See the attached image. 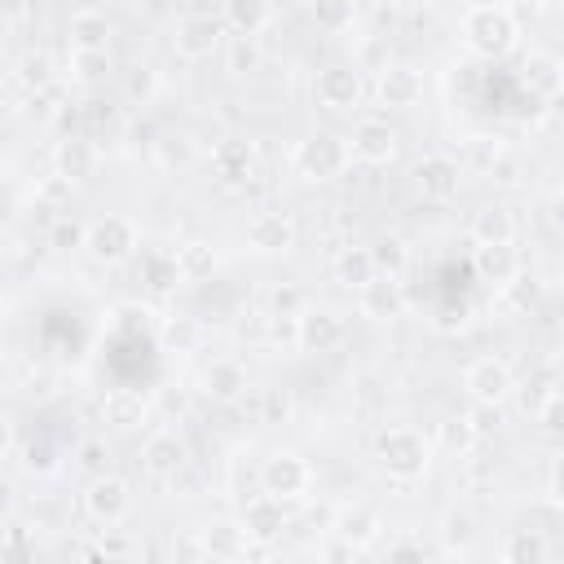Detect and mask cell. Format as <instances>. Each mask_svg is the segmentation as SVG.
Segmentation results:
<instances>
[{
	"label": "cell",
	"mask_w": 564,
	"mask_h": 564,
	"mask_svg": "<svg viewBox=\"0 0 564 564\" xmlns=\"http://www.w3.org/2000/svg\"><path fill=\"white\" fill-rule=\"evenodd\" d=\"M520 84L533 93V97H560L564 93V62L555 57V53H542V48H533V53H524V62H520Z\"/></svg>",
	"instance_id": "22"
},
{
	"label": "cell",
	"mask_w": 564,
	"mask_h": 564,
	"mask_svg": "<svg viewBox=\"0 0 564 564\" xmlns=\"http://www.w3.org/2000/svg\"><path fill=\"white\" fill-rule=\"evenodd\" d=\"M110 75V48H70V79L75 84H101Z\"/></svg>",
	"instance_id": "37"
},
{
	"label": "cell",
	"mask_w": 564,
	"mask_h": 564,
	"mask_svg": "<svg viewBox=\"0 0 564 564\" xmlns=\"http://www.w3.org/2000/svg\"><path fill=\"white\" fill-rule=\"evenodd\" d=\"M414 185H419L423 198L449 203L458 194V185H463V163L454 154H423L414 163Z\"/></svg>",
	"instance_id": "12"
},
{
	"label": "cell",
	"mask_w": 564,
	"mask_h": 564,
	"mask_svg": "<svg viewBox=\"0 0 564 564\" xmlns=\"http://www.w3.org/2000/svg\"><path fill=\"white\" fill-rule=\"evenodd\" d=\"M308 18L326 35H344L357 22V0H308Z\"/></svg>",
	"instance_id": "34"
},
{
	"label": "cell",
	"mask_w": 564,
	"mask_h": 564,
	"mask_svg": "<svg viewBox=\"0 0 564 564\" xmlns=\"http://www.w3.org/2000/svg\"><path fill=\"white\" fill-rule=\"evenodd\" d=\"M137 247H141V238H137L132 216H123V212H106V216L88 220L84 251H88L97 264H123V260L137 256Z\"/></svg>",
	"instance_id": "4"
},
{
	"label": "cell",
	"mask_w": 564,
	"mask_h": 564,
	"mask_svg": "<svg viewBox=\"0 0 564 564\" xmlns=\"http://www.w3.org/2000/svg\"><path fill=\"white\" fill-rule=\"evenodd\" d=\"M533 419H538L546 432H564V388H555V392L542 401V410H538Z\"/></svg>",
	"instance_id": "49"
},
{
	"label": "cell",
	"mask_w": 564,
	"mask_h": 564,
	"mask_svg": "<svg viewBox=\"0 0 564 564\" xmlns=\"http://www.w3.org/2000/svg\"><path fill=\"white\" fill-rule=\"evenodd\" d=\"M463 40H467V48H471L476 57L498 62V57H507V53L516 48V40H520L516 13H511L507 4H471V9L463 13Z\"/></svg>",
	"instance_id": "2"
},
{
	"label": "cell",
	"mask_w": 564,
	"mask_h": 564,
	"mask_svg": "<svg viewBox=\"0 0 564 564\" xmlns=\"http://www.w3.org/2000/svg\"><path fill=\"white\" fill-rule=\"evenodd\" d=\"M154 150H159V159L172 167V163H185L189 159V137H181V132H167V137H159L154 141Z\"/></svg>",
	"instance_id": "50"
},
{
	"label": "cell",
	"mask_w": 564,
	"mask_h": 564,
	"mask_svg": "<svg viewBox=\"0 0 564 564\" xmlns=\"http://www.w3.org/2000/svg\"><path fill=\"white\" fill-rule=\"evenodd\" d=\"M269 326H273V317H269V313H260V308H242V313H238V322H234V335H238V339H247V344H260V339L269 335Z\"/></svg>",
	"instance_id": "45"
},
{
	"label": "cell",
	"mask_w": 564,
	"mask_h": 564,
	"mask_svg": "<svg viewBox=\"0 0 564 564\" xmlns=\"http://www.w3.org/2000/svg\"><path fill=\"white\" fill-rule=\"evenodd\" d=\"M256 480H260V489H264V494H273V498H282V502H291V498H304V494H308L313 471H308V463H304L300 454L278 449V454H269V458L260 463Z\"/></svg>",
	"instance_id": "8"
},
{
	"label": "cell",
	"mask_w": 564,
	"mask_h": 564,
	"mask_svg": "<svg viewBox=\"0 0 564 564\" xmlns=\"http://www.w3.org/2000/svg\"><path fill=\"white\" fill-rule=\"evenodd\" d=\"M176 256H181V273H185V282H203V278L216 273V247H212L207 238H189V242H181Z\"/></svg>",
	"instance_id": "36"
},
{
	"label": "cell",
	"mask_w": 564,
	"mask_h": 564,
	"mask_svg": "<svg viewBox=\"0 0 564 564\" xmlns=\"http://www.w3.org/2000/svg\"><path fill=\"white\" fill-rule=\"evenodd\" d=\"M471 242L476 247H502V242H516V216L511 207L502 203H489L471 216Z\"/></svg>",
	"instance_id": "24"
},
{
	"label": "cell",
	"mask_w": 564,
	"mask_h": 564,
	"mask_svg": "<svg viewBox=\"0 0 564 564\" xmlns=\"http://www.w3.org/2000/svg\"><path fill=\"white\" fill-rule=\"evenodd\" d=\"M115 4H132V0H115Z\"/></svg>",
	"instance_id": "60"
},
{
	"label": "cell",
	"mask_w": 564,
	"mask_h": 564,
	"mask_svg": "<svg viewBox=\"0 0 564 564\" xmlns=\"http://www.w3.org/2000/svg\"><path fill=\"white\" fill-rule=\"evenodd\" d=\"M392 62H397V57H392L388 35H366V40L357 44V53H352V66H357V70H375V75H383Z\"/></svg>",
	"instance_id": "39"
},
{
	"label": "cell",
	"mask_w": 564,
	"mask_h": 564,
	"mask_svg": "<svg viewBox=\"0 0 564 564\" xmlns=\"http://www.w3.org/2000/svg\"><path fill=\"white\" fill-rule=\"evenodd\" d=\"M185 458H189V449H185V441H181L172 427H159V432L145 436V445H141V463H145V471H150L154 480H176L181 467H185Z\"/></svg>",
	"instance_id": "16"
},
{
	"label": "cell",
	"mask_w": 564,
	"mask_h": 564,
	"mask_svg": "<svg viewBox=\"0 0 564 564\" xmlns=\"http://www.w3.org/2000/svg\"><path fill=\"white\" fill-rule=\"evenodd\" d=\"M516 392H520L524 414H538V410H542V401L555 392V379H551V370H533L524 383H516Z\"/></svg>",
	"instance_id": "42"
},
{
	"label": "cell",
	"mask_w": 564,
	"mask_h": 564,
	"mask_svg": "<svg viewBox=\"0 0 564 564\" xmlns=\"http://www.w3.org/2000/svg\"><path fill=\"white\" fill-rule=\"evenodd\" d=\"M383 555H388V560H405V555H423V542H414V538H397V542H388V546H383Z\"/></svg>",
	"instance_id": "55"
},
{
	"label": "cell",
	"mask_w": 564,
	"mask_h": 564,
	"mask_svg": "<svg viewBox=\"0 0 564 564\" xmlns=\"http://www.w3.org/2000/svg\"><path fill=\"white\" fill-rule=\"evenodd\" d=\"M18 454H22L18 463H22L31 476H48V471H57V449H53V441H44V436L26 441Z\"/></svg>",
	"instance_id": "41"
},
{
	"label": "cell",
	"mask_w": 564,
	"mask_h": 564,
	"mask_svg": "<svg viewBox=\"0 0 564 564\" xmlns=\"http://www.w3.org/2000/svg\"><path fill=\"white\" fill-rule=\"evenodd\" d=\"M370 251H375V264H379V273H405V264H410V247H405V238L401 234H379L375 242H370Z\"/></svg>",
	"instance_id": "38"
},
{
	"label": "cell",
	"mask_w": 564,
	"mask_h": 564,
	"mask_svg": "<svg viewBox=\"0 0 564 564\" xmlns=\"http://www.w3.org/2000/svg\"><path fill=\"white\" fill-rule=\"evenodd\" d=\"M348 163H352V145L339 132H313L291 150V172L308 185H326V181L344 176Z\"/></svg>",
	"instance_id": "3"
},
{
	"label": "cell",
	"mask_w": 564,
	"mask_h": 564,
	"mask_svg": "<svg viewBox=\"0 0 564 564\" xmlns=\"http://www.w3.org/2000/svg\"><path fill=\"white\" fill-rule=\"evenodd\" d=\"M150 93H154V70H150V66H137L132 79H128V97H132V101H137V97L150 101Z\"/></svg>",
	"instance_id": "53"
},
{
	"label": "cell",
	"mask_w": 564,
	"mask_h": 564,
	"mask_svg": "<svg viewBox=\"0 0 564 564\" xmlns=\"http://www.w3.org/2000/svg\"><path fill=\"white\" fill-rule=\"evenodd\" d=\"M260 405H264V423H282L291 414V397L282 388H264L260 392Z\"/></svg>",
	"instance_id": "51"
},
{
	"label": "cell",
	"mask_w": 564,
	"mask_h": 564,
	"mask_svg": "<svg viewBox=\"0 0 564 564\" xmlns=\"http://www.w3.org/2000/svg\"><path fill=\"white\" fill-rule=\"evenodd\" d=\"M375 458H379V467H383L388 480L414 485V480H423L427 467H432V441H427L419 427L397 423V427L379 432V441H375Z\"/></svg>",
	"instance_id": "1"
},
{
	"label": "cell",
	"mask_w": 564,
	"mask_h": 564,
	"mask_svg": "<svg viewBox=\"0 0 564 564\" xmlns=\"http://www.w3.org/2000/svg\"><path fill=\"white\" fill-rule=\"evenodd\" d=\"M75 463L88 471V480H93V476H106V471H110V449H106V441H97V436L84 441L79 454H75Z\"/></svg>",
	"instance_id": "46"
},
{
	"label": "cell",
	"mask_w": 564,
	"mask_h": 564,
	"mask_svg": "<svg viewBox=\"0 0 564 564\" xmlns=\"http://www.w3.org/2000/svg\"><path fill=\"white\" fill-rule=\"evenodd\" d=\"M167 344H172V348H194V344H198V326H194L189 317L167 322Z\"/></svg>",
	"instance_id": "52"
},
{
	"label": "cell",
	"mask_w": 564,
	"mask_h": 564,
	"mask_svg": "<svg viewBox=\"0 0 564 564\" xmlns=\"http://www.w3.org/2000/svg\"><path fill=\"white\" fill-rule=\"evenodd\" d=\"M225 66H229V75H256V70L264 66V44H260V35L234 31V35L225 40Z\"/></svg>",
	"instance_id": "32"
},
{
	"label": "cell",
	"mask_w": 564,
	"mask_h": 564,
	"mask_svg": "<svg viewBox=\"0 0 564 564\" xmlns=\"http://www.w3.org/2000/svg\"><path fill=\"white\" fill-rule=\"evenodd\" d=\"M357 300H361V313L375 317V322H392V317L405 313V291H401L397 273H375V278L357 291Z\"/></svg>",
	"instance_id": "20"
},
{
	"label": "cell",
	"mask_w": 564,
	"mask_h": 564,
	"mask_svg": "<svg viewBox=\"0 0 564 564\" xmlns=\"http://www.w3.org/2000/svg\"><path fill=\"white\" fill-rule=\"evenodd\" d=\"M463 388L480 410H498L507 397H516V375L502 357H476L463 370Z\"/></svg>",
	"instance_id": "7"
},
{
	"label": "cell",
	"mask_w": 564,
	"mask_h": 564,
	"mask_svg": "<svg viewBox=\"0 0 564 564\" xmlns=\"http://www.w3.org/2000/svg\"><path fill=\"white\" fill-rule=\"evenodd\" d=\"M242 238H247V247L256 256H282V251L295 247V220L282 207H264V212H256L247 220V234Z\"/></svg>",
	"instance_id": "11"
},
{
	"label": "cell",
	"mask_w": 564,
	"mask_h": 564,
	"mask_svg": "<svg viewBox=\"0 0 564 564\" xmlns=\"http://www.w3.org/2000/svg\"><path fill=\"white\" fill-rule=\"evenodd\" d=\"M502 291H507V304H511V308H529V304L538 300V282H533L524 269H520V273H516V278H511Z\"/></svg>",
	"instance_id": "47"
},
{
	"label": "cell",
	"mask_w": 564,
	"mask_h": 564,
	"mask_svg": "<svg viewBox=\"0 0 564 564\" xmlns=\"http://www.w3.org/2000/svg\"><path fill=\"white\" fill-rule=\"evenodd\" d=\"M53 79H57V62L44 48H26L13 66V84L22 93H44V88H53Z\"/></svg>",
	"instance_id": "26"
},
{
	"label": "cell",
	"mask_w": 564,
	"mask_h": 564,
	"mask_svg": "<svg viewBox=\"0 0 564 564\" xmlns=\"http://www.w3.org/2000/svg\"><path fill=\"white\" fill-rule=\"evenodd\" d=\"M476 273H480L485 282H494V286H507V282L520 273L516 247H511V242H502V247H476Z\"/></svg>",
	"instance_id": "29"
},
{
	"label": "cell",
	"mask_w": 564,
	"mask_h": 564,
	"mask_svg": "<svg viewBox=\"0 0 564 564\" xmlns=\"http://www.w3.org/2000/svg\"><path fill=\"white\" fill-rule=\"evenodd\" d=\"M546 498L564 511V458H555V463H551V471H546Z\"/></svg>",
	"instance_id": "54"
},
{
	"label": "cell",
	"mask_w": 564,
	"mask_h": 564,
	"mask_svg": "<svg viewBox=\"0 0 564 564\" xmlns=\"http://www.w3.org/2000/svg\"><path fill=\"white\" fill-rule=\"evenodd\" d=\"M330 533L344 538L348 546L366 551V546L383 533V520H379V511H375L370 502H348V507H339V511L330 516Z\"/></svg>",
	"instance_id": "19"
},
{
	"label": "cell",
	"mask_w": 564,
	"mask_h": 564,
	"mask_svg": "<svg viewBox=\"0 0 564 564\" xmlns=\"http://www.w3.org/2000/svg\"><path fill=\"white\" fill-rule=\"evenodd\" d=\"M0 13H4V22H22L26 18V0H0Z\"/></svg>",
	"instance_id": "58"
},
{
	"label": "cell",
	"mask_w": 564,
	"mask_h": 564,
	"mask_svg": "<svg viewBox=\"0 0 564 564\" xmlns=\"http://www.w3.org/2000/svg\"><path fill=\"white\" fill-rule=\"evenodd\" d=\"M361 93H366V84H361V70H357L352 62H330V66H322V70L313 75V97H317V106H326V110H335V115L361 106Z\"/></svg>",
	"instance_id": "9"
},
{
	"label": "cell",
	"mask_w": 564,
	"mask_h": 564,
	"mask_svg": "<svg viewBox=\"0 0 564 564\" xmlns=\"http://www.w3.org/2000/svg\"><path fill=\"white\" fill-rule=\"evenodd\" d=\"M141 414H145L141 397H132V392H110V397H106V419H110L115 427H137Z\"/></svg>",
	"instance_id": "43"
},
{
	"label": "cell",
	"mask_w": 564,
	"mask_h": 564,
	"mask_svg": "<svg viewBox=\"0 0 564 564\" xmlns=\"http://www.w3.org/2000/svg\"><path fill=\"white\" fill-rule=\"evenodd\" d=\"M375 93H379V101H383L388 110H414V106L423 101V75H419V66H410V62H392V66L379 75Z\"/></svg>",
	"instance_id": "17"
},
{
	"label": "cell",
	"mask_w": 564,
	"mask_h": 564,
	"mask_svg": "<svg viewBox=\"0 0 564 564\" xmlns=\"http://www.w3.org/2000/svg\"><path fill=\"white\" fill-rule=\"evenodd\" d=\"M273 308H278V313H286V317H295V313H300V295L278 286V291H273Z\"/></svg>",
	"instance_id": "56"
},
{
	"label": "cell",
	"mask_w": 564,
	"mask_h": 564,
	"mask_svg": "<svg viewBox=\"0 0 564 564\" xmlns=\"http://www.w3.org/2000/svg\"><path fill=\"white\" fill-rule=\"evenodd\" d=\"M0 546H4V555H31V551H35L31 538H26V524H22L18 516L4 520V538H0Z\"/></svg>",
	"instance_id": "48"
},
{
	"label": "cell",
	"mask_w": 564,
	"mask_h": 564,
	"mask_svg": "<svg viewBox=\"0 0 564 564\" xmlns=\"http://www.w3.org/2000/svg\"><path fill=\"white\" fill-rule=\"evenodd\" d=\"M70 44L75 48H106L110 44V18L101 13V9H79V13H70Z\"/></svg>",
	"instance_id": "30"
},
{
	"label": "cell",
	"mask_w": 564,
	"mask_h": 564,
	"mask_svg": "<svg viewBox=\"0 0 564 564\" xmlns=\"http://www.w3.org/2000/svg\"><path fill=\"white\" fill-rule=\"evenodd\" d=\"M344 335H348V322L330 304H304L295 313V348L300 352H330L344 344Z\"/></svg>",
	"instance_id": "5"
},
{
	"label": "cell",
	"mask_w": 564,
	"mask_h": 564,
	"mask_svg": "<svg viewBox=\"0 0 564 564\" xmlns=\"http://www.w3.org/2000/svg\"><path fill=\"white\" fill-rule=\"evenodd\" d=\"M375 273H379V264H375V251H370V247H348V251H339V260H335V278H339L344 286H352V291H361Z\"/></svg>",
	"instance_id": "35"
},
{
	"label": "cell",
	"mask_w": 564,
	"mask_h": 564,
	"mask_svg": "<svg viewBox=\"0 0 564 564\" xmlns=\"http://www.w3.org/2000/svg\"><path fill=\"white\" fill-rule=\"evenodd\" d=\"M555 352H560V361H564V326H560V339H555Z\"/></svg>",
	"instance_id": "59"
},
{
	"label": "cell",
	"mask_w": 564,
	"mask_h": 564,
	"mask_svg": "<svg viewBox=\"0 0 564 564\" xmlns=\"http://www.w3.org/2000/svg\"><path fill=\"white\" fill-rule=\"evenodd\" d=\"M348 145H352V159H357V163L383 167V163L397 159V128H392L388 119H361V123L352 128Z\"/></svg>",
	"instance_id": "13"
},
{
	"label": "cell",
	"mask_w": 564,
	"mask_h": 564,
	"mask_svg": "<svg viewBox=\"0 0 564 564\" xmlns=\"http://www.w3.org/2000/svg\"><path fill=\"white\" fill-rule=\"evenodd\" d=\"M198 533H203V546H207L212 560H242V555L251 551V533H247L242 520L216 516V520H207Z\"/></svg>",
	"instance_id": "21"
},
{
	"label": "cell",
	"mask_w": 564,
	"mask_h": 564,
	"mask_svg": "<svg viewBox=\"0 0 564 564\" xmlns=\"http://www.w3.org/2000/svg\"><path fill=\"white\" fill-rule=\"evenodd\" d=\"M53 172L70 176L75 185L88 181V176L97 172V145H93L88 137H66V141H57V150H53Z\"/></svg>",
	"instance_id": "23"
},
{
	"label": "cell",
	"mask_w": 564,
	"mask_h": 564,
	"mask_svg": "<svg viewBox=\"0 0 564 564\" xmlns=\"http://www.w3.org/2000/svg\"><path fill=\"white\" fill-rule=\"evenodd\" d=\"M546 216H551V225L564 234V185L551 194V203H546Z\"/></svg>",
	"instance_id": "57"
},
{
	"label": "cell",
	"mask_w": 564,
	"mask_h": 564,
	"mask_svg": "<svg viewBox=\"0 0 564 564\" xmlns=\"http://www.w3.org/2000/svg\"><path fill=\"white\" fill-rule=\"evenodd\" d=\"M498 555H502L507 564H538V560L551 555V546H546V538H542L538 529H511V533L502 538Z\"/></svg>",
	"instance_id": "33"
},
{
	"label": "cell",
	"mask_w": 564,
	"mask_h": 564,
	"mask_svg": "<svg viewBox=\"0 0 564 564\" xmlns=\"http://www.w3.org/2000/svg\"><path fill=\"white\" fill-rule=\"evenodd\" d=\"M132 507H137V494H132V485H128L123 476H115V471L93 476L88 489H84V511H88L97 524H106V529L123 524V520L132 516Z\"/></svg>",
	"instance_id": "6"
},
{
	"label": "cell",
	"mask_w": 564,
	"mask_h": 564,
	"mask_svg": "<svg viewBox=\"0 0 564 564\" xmlns=\"http://www.w3.org/2000/svg\"><path fill=\"white\" fill-rule=\"evenodd\" d=\"M212 176L220 185H247L256 176V141L247 137H225L212 145Z\"/></svg>",
	"instance_id": "14"
},
{
	"label": "cell",
	"mask_w": 564,
	"mask_h": 564,
	"mask_svg": "<svg viewBox=\"0 0 564 564\" xmlns=\"http://www.w3.org/2000/svg\"><path fill=\"white\" fill-rule=\"evenodd\" d=\"M220 35H225L220 18H212V13H181L176 26H172V48L185 62H203V57H212L220 48Z\"/></svg>",
	"instance_id": "10"
},
{
	"label": "cell",
	"mask_w": 564,
	"mask_h": 564,
	"mask_svg": "<svg viewBox=\"0 0 564 564\" xmlns=\"http://www.w3.org/2000/svg\"><path fill=\"white\" fill-rule=\"evenodd\" d=\"M198 388L212 401H238L251 388V375H247V366L238 357H212L203 366V375H198Z\"/></svg>",
	"instance_id": "18"
},
{
	"label": "cell",
	"mask_w": 564,
	"mask_h": 564,
	"mask_svg": "<svg viewBox=\"0 0 564 564\" xmlns=\"http://www.w3.org/2000/svg\"><path fill=\"white\" fill-rule=\"evenodd\" d=\"M436 538H441L445 555H467L476 546V538H480V524H476V516L467 507H449L441 516V524H436Z\"/></svg>",
	"instance_id": "25"
},
{
	"label": "cell",
	"mask_w": 564,
	"mask_h": 564,
	"mask_svg": "<svg viewBox=\"0 0 564 564\" xmlns=\"http://www.w3.org/2000/svg\"><path fill=\"white\" fill-rule=\"evenodd\" d=\"M141 282H150L154 291H167V286L185 282L181 256L167 251V247H145V251H141Z\"/></svg>",
	"instance_id": "28"
},
{
	"label": "cell",
	"mask_w": 564,
	"mask_h": 564,
	"mask_svg": "<svg viewBox=\"0 0 564 564\" xmlns=\"http://www.w3.org/2000/svg\"><path fill=\"white\" fill-rule=\"evenodd\" d=\"M84 238H88V225H79L75 216H57V220H53V229H48V242H53L57 251L84 247Z\"/></svg>",
	"instance_id": "44"
},
{
	"label": "cell",
	"mask_w": 564,
	"mask_h": 564,
	"mask_svg": "<svg viewBox=\"0 0 564 564\" xmlns=\"http://www.w3.org/2000/svg\"><path fill=\"white\" fill-rule=\"evenodd\" d=\"M436 441H441L445 454L467 458V454L480 445V423H476L471 414H449V419L436 423Z\"/></svg>",
	"instance_id": "27"
},
{
	"label": "cell",
	"mask_w": 564,
	"mask_h": 564,
	"mask_svg": "<svg viewBox=\"0 0 564 564\" xmlns=\"http://www.w3.org/2000/svg\"><path fill=\"white\" fill-rule=\"evenodd\" d=\"M273 22V0H225V26L242 35H260Z\"/></svg>",
	"instance_id": "31"
},
{
	"label": "cell",
	"mask_w": 564,
	"mask_h": 564,
	"mask_svg": "<svg viewBox=\"0 0 564 564\" xmlns=\"http://www.w3.org/2000/svg\"><path fill=\"white\" fill-rule=\"evenodd\" d=\"M238 520L247 524L251 542L269 546V542H278V538L286 533V502L260 489V494H251V498L242 502V516H238Z\"/></svg>",
	"instance_id": "15"
},
{
	"label": "cell",
	"mask_w": 564,
	"mask_h": 564,
	"mask_svg": "<svg viewBox=\"0 0 564 564\" xmlns=\"http://www.w3.org/2000/svg\"><path fill=\"white\" fill-rule=\"evenodd\" d=\"M75 198V181L70 176H62V172H48V176H40V185H35V203L40 207H66Z\"/></svg>",
	"instance_id": "40"
}]
</instances>
